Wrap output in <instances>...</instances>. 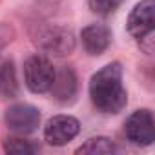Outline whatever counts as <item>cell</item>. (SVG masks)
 <instances>
[{"mask_svg": "<svg viewBox=\"0 0 155 155\" xmlns=\"http://www.w3.org/2000/svg\"><path fill=\"white\" fill-rule=\"evenodd\" d=\"M90 97L93 106L102 113H119L128 102V93L122 86V68L119 62L106 64L90 81Z\"/></svg>", "mask_w": 155, "mask_h": 155, "instance_id": "obj_1", "label": "cell"}, {"mask_svg": "<svg viewBox=\"0 0 155 155\" xmlns=\"http://www.w3.org/2000/svg\"><path fill=\"white\" fill-rule=\"evenodd\" d=\"M33 42L46 53L64 57L75 49V37L62 26H40L33 31Z\"/></svg>", "mask_w": 155, "mask_h": 155, "instance_id": "obj_2", "label": "cell"}, {"mask_svg": "<svg viewBox=\"0 0 155 155\" xmlns=\"http://www.w3.org/2000/svg\"><path fill=\"white\" fill-rule=\"evenodd\" d=\"M55 68L53 64L42 55H31L24 62V81L29 91L33 93H46L51 90L55 81Z\"/></svg>", "mask_w": 155, "mask_h": 155, "instance_id": "obj_3", "label": "cell"}, {"mask_svg": "<svg viewBox=\"0 0 155 155\" xmlns=\"http://www.w3.org/2000/svg\"><path fill=\"white\" fill-rule=\"evenodd\" d=\"M124 133L128 140L137 146L153 144L155 142V115L150 110L133 111L124 124Z\"/></svg>", "mask_w": 155, "mask_h": 155, "instance_id": "obj_4", "label": "cell"}, {"mask_svg": "<svg viewBox=\"0 0 155 155\" xmlns=\"http://www.w3.org/2000/svg\"><path fill=\"white\" fill-rule=\"evenodd\" d=\"M81 131V124L71 115H55L44 126V139L51 146H64Z\"/></svg>", "mask_w": 155, "mask_h": 155, "instance_id": "obj_5", "label": "cell"}, {"mask_svg": "<svg viewBox=\"0 0 155 155\" xmlns=\"http://www.w3.org/2000/svg\"><path fill=\"white\" fill-rule=\"evenodd\" d=\"M6 124L20 135L33 133L40 124V111L31 104H13L6 110Z\"/></svg>", "mask_w": 155, "mask_h": 155, "instance_id": "obj_6", "label": "cell"}, {"mask_svg": "<svg viewBox=\"0 0 155 155\" xmlns=\"http://www.w3.org/2000/svg\"><path fill=\"white\" fill-rule=\"evenodd\" d=\"M155 28V0L139 2L128 17V33L133 38H142Z\"/></svg>", "mask_w": 155, "mask_h": 155, "instance_id": "obj_7", "label": "cell"}, {"mask_svg": "<svg viewBox=\"0 0 155 155\" xmlns=\"http://www.w3.org/2000/svg\"><path fill=\"white\" fill-rule=\"evenodd\" d=\"M82 46L88 55H102L111 42V31L104 24H90L88 28L82 29L81 33Z\"/></svg>", "mask_w": 155, "mask_h": 155, "instance_id": "obj_8", "label": "cell"}, {"mask_svg": "<svg viewBox=\"0 0 155 155\" xmlns=\"http://www.w3.org/2000/svg\"><path fill=\"white\" fill-rule=\"evenodd\" d=\"M55 97V101L66 104V102H71L77 95V77L73 73L71 68H62L60 71H57L55 75V81H53V86L49 90Z\"/></svg>", "mask_w": 155, "mask_h": 155, "instance_id": "obj_9", "label": "cell"}, {"mask_svg": "<svg viewBox=\"0 0 155 155\" xmlns=\"http://www.w3.org/2000/svg\"><path fill=\"white\" fill-rule=\"evenodd\" d=\"M18 95V82H17V71L11 60H6L0 66V99L11 101Z\"/></svg>", "mask_w": 155, "mask_h": 155, "instance_id": "obj_10", "label": "cell"}, {"mask_svg": "<svg viewBox=\"0 0 155 155\" xmlns=\"http://www.w3.org/2000/svg\"><path fill=\"white\" fill-rule=\"evenodd\" d=\"M117 151V146L108 139V137H93V139H88L79 150H77V153H113Z\"/></svg>", "mask_w": 155, "mask_h": 155, "instance_id": "obj_11", "label": "cell"}, {"mask_svg": "<svg viewBox=\"0 0 155 155\" xmlns=\"http://www.w3.org/2000/svg\"><path fill=\"white\" fill-rule=\"evenodd\" d=\"M4 150L8 153H15V155H26V153H37L40 148L38 144L22 139V137H8L4 140Z\"/></svg>", "mask_w": 155, "mask_h": 155, "instance_id": "obj_12", "label": "cell"}, {"mask_svg": "<svg viewBox=\"0 0 155 155\" xmlns=\"http://www.w3.org/2000/svg\"><path fill=\"white\" fill-rule=\"evenodd\" d=\"M88 4L93 13H97L101 17H108L119 9L122 0H88Z\"/></svg>", "mask_w": 155, "mask_h": 155, "instance_id": "obj_13", "label": "cell"}, {"mask_svg": "<svg viewBox=\"0 0 155 155\" xmlns=\"http://www.w3.org/2000/svg\"><path fill=\"white\" fill-rule=\"evenodd\" d=\"M139 46L146 53H155V28L150 33H146L142 38H139Z\"/></svg>", "mask_w": 155, "mask_h": 155, "instance_id": "obj_14", "label": "cell"}]
</instances>
